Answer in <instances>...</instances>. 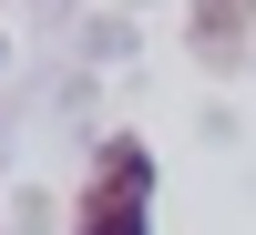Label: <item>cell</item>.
Segmentation results:
<instances>
[{"label": "cell", "mask_w": 256, "mask_h": 235, "mask_svg": "<svg viewBox=\"0 0 256 235\" xmlns=\"http://www.w3.org/2000/svg\"><path fill=\"white\" fill-rule=\"evenodd\" d=\"M144 184H154V154L144 143H102V174L82 195V235H144Z\"/></svg>", "instance_id": "1"}]
</instances>
